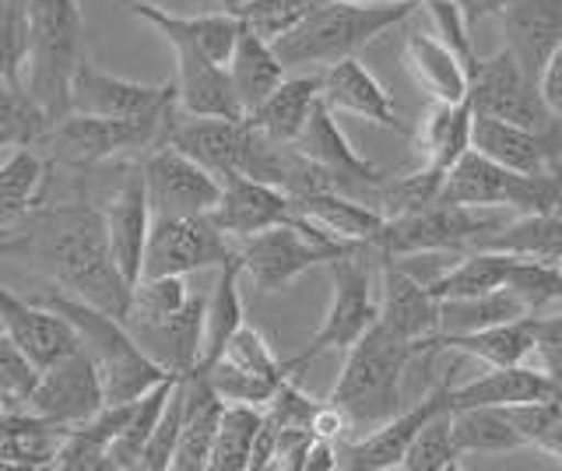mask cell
<instances>
[{
    "label": "cell",
    "mask_w": 562,
    "mask_h": 471,
    "mask_svg": "<svg viewBox=\"0 0 562 471\" xmlns=\"http://www.w3.org/2000/svg\"><path fill=\"white\" fill-rule=\"evenodd\" d=\"M105 405L110 401H105L102 373L85 348H75L70 356L40 370V380H35L32 391V412L64 429H75L88 423V418H95Z\"/></svg>",
    "instance_id": "obj_15"
},
{
    "label": "cell",
    "mask_w": 562,
    "mask_h": 471,
    "mask_svg": "<svg viewBox=\"0 0 562 471\" xmlns=\"http://www.w3.org/2000/svg\"><path fill=\"white\" fill-rule=\"evenodd\" d=\"M321 96L334 113L362 116V120H369V124H376L383 131H394V134L404 131L391 92H386L376 81V75L366 71V64H359L356 57L324 67V92Z\"/></svg>",
    "instance_id": "obj_28"
},
{
    "label": "cell",
    "mask_w": 562,
    "mask_h": 471,
    "mask_svg": "<svg viewBox=\"0 0 562 471\" xmlns=\"http://www.w3.org/2000/svg\"><path fill=\"white\" fill-rule=\"evenodd\" d=\"M32 57V0H0V81L25 85Z\"/></svg>",
    "instance_id": "obj_49"
},
{
    "label": "cell",
    "mask_w": 562,
    "mask_h": 471,
    "mask_svg": "<svg viewBox=\"0 0 562 471\" xmlns=\"http://www.w3.org/2000/svg\"><path fill=\"white\" fill-rule=\"evenodd\" d=\"M404 64L415 75V81L432 96V102H464L471 89L468 64L453 54V49L436 36L426 32H412L404 40Z\"/></svg>",
    "instance_id": "obj_32"
},
{
    "label": "cell",
    "mask_w": 562,
    "mask_h": 471,
    "mask_svg": "<svg viewBox=\"0 0 562 471\" xmlns=\"http://www.w3.org/2000/svg\"><path fill=\"white\" fill-rule=\"evenodd\" d=\"M176 78L162 85H145L102 71L92 57H81L75 75H70V113L92 116H120V120H145L166 116L176 110Z\"/></svg>",
    "instance_id": "obj_13"
},
{
    "label": "cell",
    "mask_w": 562,
    "mask_h": 471,
    "mask_svg": "<svg viewBox=\"0 0 562 471\" xmlns=\"http://www.w3.org/2000/svg\"><path fill=\"white\" fill-rule=\"evenodd\" d=\"M503 412L527 447H538L562 464V401H527V405H509Z\"/></svg>",
    "instance_id": "obj_51"
},
{
    "label": "cell",
    "mask_w": 562,
    "mask_h": 471,
    "mask_svg": "<svg viewBox=\"0 0 562 471\" xmlns=\"http://www.w3.org/2000/svg\"><path fill=\"white\" fill-rule=\"evenodd\" d=\"M450 391H453V377H447L443 383L412 405L408 412L391 415L386 423H380L376 429H369L366 436H348V440L338 444V461L348 471H391L401 468L404 453H408L412 440L418 436V429L429 423L436 412L450 408Z\"/></svg>",
    "instance_id": "obj_16"
},
{
    "label": "cell",
    "mask_w": 562,
    "mask_h": 471,
    "mask_svg": "<svg viewBox=\"0 0 562 471\" xmlns=\"http://www.w3.org/2000/svg\"><path fill=\"white\" fill-rule=\"evenodd\" d=\"M418 4H429V0H418Z\"/></svg>",
    "instance_id": "obj_62"
},
{
    "label": "cell",
    "mask_w": 562,
    "mask_h": 471,
    "mask_svg": "<svg viewBox=\"0 0 562 471\" xmlns=\"http://www.w3.org/2000/svg\"><path fill=\"white\" fill-rule=\"evenodd\" d=\"M183 388H187V412H183L180 444H176L172 453V471H204L211 464V447H215V436L222 426L225 397L211 388L207 373L201 370L183 373Z\"/></svg>",
    "instance_id": "obj_29"
},
{
    "label": "cell",
    "mask_w": 562,
    "mask_h": 471,
    "mask_svg": "<svg viewBox=\"0 0 562 471\" xmlns=\"http://www.w3.org/2000/svg\"><path fill=\"white\" fill-rule=\"evenodd\" d=\"M218 180H222V198L215 204V212H211V218H215L236 243L250 239L257 233H268L274 225H292L303 218L292 194H285V190L274 183L243 177V172H228V177H218Z\"/></svg>",
    "instance_id": "obj_18"
},
{
    "label": "cell",
    "mask_w": 562,
    "mask_h": 471,
    "mask_svg": "<svg viewBox=\"0 0 562 471\" xmlns=\"http://www.w3.org/2000/svg\"><path fill=\"white\" fill-rule=\"evenodd\" d=\"M341 461H338V444L334 440H324V436H316L310 453H306V468L303 471H338Z\"/></svg>",
    "instance_id": "obj_59"
},
{
    "label": "cell",
    "mask_w": 562,
    "mask_h": 471,
    "mask_svg": "<svg viewBox=\"0 0 562 471\" xmlns=\"http://www.w3.org/2000/svg\"><path fill=\"white\" fill-rule=\"evenodd\" d=\"M471 148L527 177H562V134H538L531 127L474 113Z\"/></svg>",
    "instance_id": "obj_20"
},
{
    "label": "cell",
    "mask_w": 562,
    "mask_h": 471,
    "mask_svg": "<svg viewBox=\"0 0 562 471\" xmlns=\"http://www.w3.org/2000/svg\"><path fill=\"white\" fill-rule=\"evenodd\" d=\"M376 260L383 274L380 324L391 327L404 341H412L422 356V345L439 330V306H443V300H436L429 285L412 278L394 257H376Z\"/></svg>",
    "instance_id": "obj_24"
},
{
    "label": "cell",
    "mask_w": 562,
    "mask_h": 471,
    "mask_svg": "<svg viewBox=\"0 0 562 471\" xmlns=\"http://www.w3.org/2000/svg\"><path fill=\"white\" fill-rule=\"evenodd\" d=\"M102 215H105V229H110L116 265L123 274H127V282L137 285L140 271H145V250H148V236H151V222H155L140 162L127 166V177L120 180L110 201L102 204Z\"/></svg>",
    "instance_id": "obj_21"
},
{
    "label": "cell",
    "mask_w": 562,
    "mask_h": 471,
    "mask_svg": "<svg viewBox=\"0 0 562 471\" xmlns=\"http://www.w3.org/2000/svg\"><path fill=\"white\" fill-rule=\"evenodd\" d=\"M67 429L35 412L0 415V468H53Z\"/></svg>",
    "instance_id": "obj_36"
},
{
    "label": "cell",
    "mask_w": 562,
    "mask_h": 471,
    "mask_svg": "<svg viewBox=\"0 0 562 471\" xmlns=\"http://www.w3.org/2000/svg\"><path fill=\"white\" fill-rule=\"evenodd\" d=\"M134 19L148 22L166 43H193L211 60L228 64L236 49V40L243 32V19L233 11H207V14H172L151 0H120Z\"/></svg>",
    "instance_id": "obj_25"
},
{
    "label": "cell",
    "mask_w": 562,
    "mask_h": 471,
    "mask_svg": "<svg viewBox=\"0 0 562 471\" xmlns=\"http://www.w3.org/2000/svg\"><path fill=\"white\" fill-rule=\"evenodd\" d=\"M316 4L321 0H243L233 14H239L254 32L274 43L278 36H285L289 29L303 22Z\"/></svg>",
    "instance_id": "obj_55"
},
{
    "label": "cell",
    "mask_w": 562,
    "mask_h": 471,
    "mask_svg": "<svg viewBox=\"0 0 562 471\" xmlns=\"http://www.w3.org/2000/svg\"><path fill=\"white\" fill-rule=\"evenodd\" d=\"M35 300L64 313V317L75 324L81 348L99 366L102 383H105V401H110V405L137 401L140 394H148L155 383L172 377V370H166L155 356H148V348L134 338V330L127 324L113 317V313L99 310L95 303L78 300V295L57 289L53 282L35 295Z\"/></svg>",
    "instance_id": "obj_3"
},
{
    "label": "cell",
    "mask_w": 562,
    "mask_h": 471,
    "mask_svg": "<svg viewBox=\"0 0 562 471\" xmlns=\"http://www.w3.org/2000/svg\"><path fill=\"white\" fill-rule=\"evenodd\" d=\"M263 423V408L239 405V401H225L222 426L211 447V471H246L254 458V444Z\"/></svg>",
    "instance_id": "obj_45"
},
{
    "label": "cell",
    "mask_w": 562,
    "mask_h": 471,
    "mask_svg": "<svg viewBox=\"0 0 562 471\" xmlns=\"http://www.w3.org/2000/svg\"><path fill=\"white\" fill-rule=\"evenodd\" d=\"M215 4H218L222 11H236V8L243 4V0H215Z\"/></svg>",
    "instance_id": "obj_61"
},
{
    "label": "cell",
    "mask_w": 562,
    "mask_h": 471,
    "mask_svg": "<svg viewBox=\"0 0 562 471\" xmlns=\"http://www.w3.org/2000/svg\"><path fill=\"white\" fill-rule=\"evenodd\" d=\"M183 412H187V388H183V377H180L169 401H166L162 415H158V426L151 433L145 453H140V468L145 471H169L172 468V453H176V444H180V433H183Z\"/></svg>",
    "instance_id": "obj_54"
},
{
    "label": "cell",
    "mask_w": 562,
    "mask_h": 471,
    "mask_svg": "<svg viewBox=\"0 0 562 471\" xmlns=\"http://www.w3.org/2000/svg\"><path fill=\"white\" fill-rule=\"evenodd\" d=\"M369 257L373 250L362 247L356 254L334 257L327 271H330V306L321 330L306 341V348L299 356L285 359L289 373H303L306 366L324 356V352H348L369 327L380 321V303L373 300V268H369Z\"/></svg>",
    "instance_id": "obj_9"
},
{
    "label": "cell",
    "mask_w": 562,
    "mask_h": 471,
    "mask_svg": "<svg viewBox=\"0 0 562 471\" xmlns=\"http://www.w3.org/2000/svg\"><path fill=\"white\" fill-rule=\"evenodd\" d=\"M362 247H369V243H345L334 233H327L324 225L299 218L292 225H274L268 233L239 239V265L257 292L274 295L281 289H289L310 268L330 265L334 257L356 254Z\"/></svg>",
    "instance_id": "obj_7"
},
{
    "label": "cell",
    "mask_w": 562,
    "mask_h": 471,
    "mask_svg": "<svg viewBox=\"0 0 562 471\" xmlns=\"http://www.w3.org/2000/svg\"><path fill=\"white\" fill-rule=\"evenodd\" d=\"M527 401H562V388L531 366H488V373L474 377L450 391V408H509Z\"/></svg>",
    "instance_id": "obj_27"
},
{
    "label": "cell",
    "mask_w": 562,
    "mask_h": 471,
    "mask_svg": "<svg viewBox=\"0 0 562 471\" xmlns=\"http://www.w3.org/2000/svg\"><path fill=\"white\" fill-rule=\"evenodd\" d=\"M228 75H233L236 96L243 102L246 113H254L263 99H268L281 81L289 78L285 60L278 57V49L271 40H263L260 32H254L243 22V32L236 40L233 57H228Z\"/></svg>",
    "instance_id": "obj_35"
},
{
    "label": "cell",
    "mask_w": 562,
    "mask_h": 471,
    "mask_svg": "<svg viewBox=\"0 0 562 471\" xmlns=\"http://www.w3.org/2000/svg\"><path fill=\"white\" fill-rule=\"evenodd\" d=\"M0 324H4V335L22 348L40 370L70 356L75 348H81L78 330L64 313L43 306L40 300H25V295H18L4 282H0Z\"/></svg>",
    "instance_id": "obj_19"
},
{
    "label": "cell",
    "mask_w": 562,
    "mask_h": 471,
    "mask_svg": "<svg viewBox=\"0 0 562 471\" xmlns=\"http://www.w3.org/2000/svg\"><path fill=\"white\" fill-rule=\"evenodd\" d=\"M49 166L40 148H11L0 162V236L18 233L46 204Z\"/></svg>",
    "instance_id": "obj_30"
},
{
    "label": "cell",
    "mask_w": 562,
    "mask_h": 471,
    "mask_svg": "<svg viewBox=\"0 0 562 471\" xmlns=\"http://www.w3.org/2000/svg\"><path fill=\"white\" fill-rule=\"evenodd\" d=\"M535 317L520 295L503 285L496 292L485 295H471V300H443L439 306V330L457 335V330H482L492 324H506V321H524Z\"/></svg>",
    "instance_id": "obj_41"
},
{
    "label": "cell",
    "mask_w": 562,
    "mask_h": 471,
    "mask_svg": "<svg viewBox=\"0 0 562 471\" xmlns=\"http://www.w3.org/2000/svg\"><path fill=\"white\" fill-rule=\"evenodd\" d=\"M453 412V440L461 453H509L527 447L503 408H450Z\"/></svg>",
    "instance_id": "obj_44"
},
{
    "label": "cell",
    "mask_w": 562,
    "mask_h": 471,
    "mask_svg": "<svg viewBox=\"0 0 562 471\" xmlns=\"http://www.w3.org/2000/svg\"><path fill=\"white\" fill-rule=\"evenodd\" d=\"M468 102L479 116H496L538 134H562V120L544 102L541 85L520 71V64L506 46L471 67Z\"/></svg>",
    "instance_id": "obj_11"
},
{
    "label": "cell",
    "mask_w": 562,
    "mask_h": 471,
    "mask_svg": "<svg viewBox=\"0 0 562 471\" xmlns=\"http://www.w3.org/2000/svg\"><path fill=\"white\" fill-rule=\"evenodd\" d=\"M461 447L453 440V412H436L426 426L418 429L408 453H404V471H457L461 468Z\"/></svg>",
    "instance_id": "obj_47"
},
{
    "label": "cell",
    "mask_w": 562,
    "mask_h": 471,
    "mask_svg": "<svg viewBox=\"0 0 562 471\" xmlns=\"http://www.w3.org/2000/svg\"><path fill=\"white\" fill-rule=\"evenodd\" d=\"M18 239H22L18 257L35 260L53 285L127 321L134 285L113 257L102 204H95L92 198L43 204L18 229Z\"/></svg>",
    "instance_id": "obj_1"
},
{
    "label": "cell",
    "mask_w": 562,
    "mask_h": 471,
    "mask_svg": "<svg viewBox=\"0 0 562 471\" xmlns=\"http://www.w3.org/2000/svg\"><path fill=\"white\" fill-rule=\"evenodd\" d=\"M299 215L324 225L327 233H334L345 243H369L383 225V215L376 208H369L359 198H348L341 190H324V194H310V198H292Z\"/></svg>",
    "instance_id": "obj_39"
},
{
    "label": "cell",
    "mask_w": 562,
    "mask_h": 471,
    "mask_svg": "<svg viewBox=\"0 0 562 471\" xmlns=\"http://www.w3.org/2000/svg\"><path fill=\"white\" fill-rule=\"evenodd\" d=\"M506 225L496 215H479V208L436 201L426 212L386 218L380 233L369 239L373 257H418V254H468Z\"/></svg>",
    "instance_id": "obj_8"
},
{
    "label": "cell",
    "mask_w": 562,
    "mask_h": 471,
    "mask_svg": "<svg viewBox=\"0 0 562 471\" xmlns=\"http://www.w3.org/2000/svg\"><path fill=\"white\" fill-rule=\"evenodd\" d=\"M53 116L25 85L0 81V148H35Z\"/></svg>",
    "instance_id": "obj_46"
},
{
    "label": "cell",
    "mask_w": 562,
    "mask_h": 471,
    "mask_svg": "<svg viewBox=\"0 0 562 471\" xmlns=\"http://www.w3.org/2000/svg\"><path fill=\"white\" fill-rule=\"evenodd\" d=\"M439 201L479 208V212H496V208H514L517 215L544 212L562 201V177H527V172L506 169L471 148L447 172Z\"/></svg>",
    "instance_id": "obj_10"
},
{
    "label": "cell",
    "mask_w": 562,
    "mask_h": 471,
    "mask_svg": "<svg viewBox=\"0 0 562 471\" xmlns=\"http://www.w3.org/2000/svg\"><path fill=\"white\" fill-rule=\"evenodd\" d=\"M443 352L471 356L485 366H520L524 359L535 356V317L492 324L482 330H457V335L436 330V335L422 345V356H429V362Z\"/></svg>",
    "instance_id": "obj_26"
},
{
    "label": "cell",
    "mask_w": 562,
    "mask_h": 471,
    "mask_svg": "<svg viewBox=\"0 0 562 471\" xmlns=\"http://www.w3.org/2000/svg\"><path fill=\"white\" fill-rule=\"evenodd\" d=\"M239 278H243L239 257H233L228 265L218 268V282L207 295V313H204V352H201V362L193 366V370H207L211 362H218L228 338H233L236 330L246 324L243 321V300H239Z\"/></svg>",
    "instance_id": "obj_40"
},
{
    "label": "cell",
    "mask_w": 562,
    "mask_h": 471,
    "mask_svg": "<svg viewBox=\"0 0 562 471\" xmlns=\"http://www.w3.org/2000/svg\"><path fill=\"white\" fill-rule=\"evenodd\" d=\"M418 0H321L303 22L274 40L278 57L289 71L295 67H324L356 57L383 32L408 22Z\"/></svg>",
    "instance_id": "obj_2"
},
{
    "label": "cell",
    "mask_w": 562,
    "mask_h": 471,
    "mask_svg": "<svg viewBox=\"0 0 562 471\" xmlns=\"http://www.w3.org/2000/svg\"><path fill=\"white\" fill-rule=\"evenodd\" d=\"M535 359L538 370H544L562 388V313L535 317Z\"/></svg>",
    "instance_id": "obj_57"
},
{
    "label": "cell",
    "mask_w": 562,
    "mask_h": 471,
    "mask_svg": "<svg viewBox=\"0 0 562 471\" xmlns=\"http://www.w3.org/2000/svg\"><path fill=\"white\" fill-rule=\"evenodd\" d=\"M514 265H517V254L479 247V250H468L457 265H450L443 274H436L426 285L436 300H471V295L503 289Z\"/></svg>",
    "instance_id": "obj_37"
},
{
    "label": "cell",
    "mask_w": 562,
    "mask_h": 471,
    "mask_svg": "<svg viewBox=\"0 0 562 471\" xmlns=\"http://www.w3.org/2000/svg\"><path fill=\"white\" fill-rule=\"evenodd\" d=\"M180 106L166 116H145V120H120V116H92V113H67L53 120L49 131L40 137L43 155L57 166L70 169H92L131 152H151L166 145L169 127Z\"/></svg>",
    "instance_id": "obj_6"
},
{
    "label": "cell",
    "mask_w": 562,
    "mask_h": 471,
    "mask_svg": "<svg viewBox=\"0 0 562 471\" xmlns=\"http://www.w3.org/2000/svg\"><path fill=\"white\" fill-rule=\"evenodd\" d=\"M422 8L429 11L432 32L468 64V75H471V67L479 64V57H474V49H471V25L464 19V11L457 8V0H429V4H422Z\"/></svg>",
    "instance_id": "obj_56"
},
{
    "label": "cell",
    "mask_w": 562,
    "mask_h": 471,
    "mask_svg": "<svg viewBox=\"0 0 562 471\" xmlns=\"http://www.w3.org/2000/svg\"><path fill=\"white\" fill-rule=\"evenodd\" d=\"M418 348L380 321L348 348L345 370L327 401H334L356 429H376L401 412V383Z\"/></svg>",
    "instance_id": "obj_4"
},
{
    "label": "cell",
    "mask_w": 562,
    "mask_h": 471,
    "mask_svg": "<svg viewBox=\"0 0 562 471\" xmlns=\"http://www.w3.org/2000/svg\"><path fill=\"white\" fill-rule=\"evenodd\" d=\"M541 96L544 102L552 106V113L562 120V46L555 49V57L549 60V67H544V75H541Z\"/></svg>",
    "instance_id": "obj_58"
},
{
    "label": "cell",
    "mask_w": 562,
    "mask_h": 471,
    "mask_svg": "<svg viewBox=\"0 0 562 471\" xmlns=\"http://www.w3.org/2000/svg\"><path fill=\"white\" fill-rule=\"evenodd\" d=\"M506 49L527 78L541 81L562 46V0H509L499 14Z\"/></svg>",
    "instance_id": "obj_23"
},
{
    "label": "cell",
    "mask_w": 562,
    "mask_h": 471,
    "mask_svg": "<svg viewBox=\"0 0 562 471\" xmlns=\"http://www.w3.org/2000/svg\"><path fill=\"white\" fill-rule=\"evenodd\" d=\"M447 172H439L432 166H418L415 172H404V177H391L376 183L373 194L366 198L369 208L386 218H404V215H415V212H426L429 204L439 201V190H443Z\"/></svg>",
    "instance_id": "obj_42"
},
{
    "label": "cell",
    "mask_w": 562,
    "mask_h": 471,
    "mask_svg": "<svg viewBox=\"0 0 562 471\" xmlns=\"http://www.w3.org/2000/svg\"><path fill=\"white\" fill-rule=\"evenodd\" d=\"M506 285L520 295L535 317L549 306H562V265H555V260L517 257V265H514V271H509Z\"/></svg>",
    "instance_id": "obj_52"
},
{
    "label": "cell",
    "mask_w": 562,
    "mask_h": 471,
    "mask_svg": "<svg viewBox=\"0 0 562 471\" xmlns=\"http://www.w3.org/2000/svg\"><path fill=\"white\" fill-rule=\"evenodd\" d=\"M176 54V102L187 116H246L228 64L211 60L193 43H169Z\"/></svg>",
    "instance_id": "obj_22"
},
{
    "label": "cell",
    "mask_w": 562,
    "mask_h": 471,
    "mask_svg": "<svg viewBox=\"0 0 562 471\" xmlns=\"http://www.w3.org/2000/svg\"><path fill=\"white\" fill-rule=\"evenodd\" d=\"M88 54L81 0H32V57L25 89L53 120L70 113V75Z\"/></svg>",
    "instance_id": "obj_5"
},
{
    "label": "cell",
    "mask_w": 562,
    "mask_h": 471,
    "mask_svg": "<svg viewBox=\"0 0 562 471\" xmlns=\"http://www.w3.org/2000/svg\"><path fill=\"white\" fill-rule=\"evenodd\" d=\"M321 92H324V71L285 78L254 113H246V120H250L257 131L268 134L271 142L292 145L295 137L303 134Z\"/></svg>",
    "instance_id": "obj_34"
},
{
    "label": "cell",
    "mask_w": 562,
    "mask_h": 471,
    "mask_svg": "<svg viewBox=\"0 0 562 471\" xmlns=\"http://www.w3.org/2000/svg\"><path fill=\"white\" fill-rule=\"evenodd\" d=\"M183 373H172L166 377L162 383H155V388L148 394H140L134 401V408H131V418H127V426L120 429V436L113 440L110 447V468H140V453H145L148 440H151V433L158 426V415H162L166 408V401L176 388V380H180Z\"/></svg>",
    "instance_id": "obj_43"
},
{
    "label": "cell",
    "mask_w": 562,
    "mask_h": 471,
    "mask_svg": "<svg viewBox=\"0 0 562 471\" xmlns=\"http://www.w3.org/2000/svg\"><path fill=\"white\" fill-rule=\"evenodd\" d=\"M482 247L562 265V201L544 208V212H527V215H517L514 222L499 225Z\"/></svg>",
    "instance_id": "obj_38"
},
{
    "label": "cell",
    "mask_w": 562,
    "mask_h": 471,
    "mask_svg": "<svg viewBox=\"0 0 562 471\" xmlns=\"http://www.w3.org/2000/svg\"><path fill=\"white\" fill-rule=\"evenodd\" d=\"M218 362L236 366V370L250 373V377H257L263 383H274V388H281L285 380H292L285 359H278L274 348L268 345V338H263L260 330L250 327V324H243L236 335L228 338V345H225V352L218 356ZM211 366H215V362H211Z\"/></svg>",
    "instance_id": "obj_50"
},
{
    "label": "cell",
    "mask_w": 562,
    "mask_h": 471,
    "mask_svg": "<svg viewBox=\"0 0 562 471\" xmlns=\"http://www.w3.org/2000/svg\"><path fill=\"white\" fill-rule=\"evenodd\" d=\"M35 380H40V366L0 330V415L32 412Z\"/></svg>",
    "instance_id": "obj_53"
},
{
    "label": "cell",
    "mask_w": 562,
    "mask_h": 471,
    "mask_svg": "<svg viewBox=\"0 0 562 471\" xmlns=\"http://www.w3.org/2000/svg\"><path fill=\"white\" fill-rule=\"evenodd\" d=\"M233 257H239V243L211 215H155L140 278L218 271Z\"/></svg>",
    "instance_id": "obj_12"
},
{
    "label": "cell",
    "mask_w": 562,
    "mask_h": 471,
    "mask_svg": "<svg viewBox=\"0 0 562 471\" xmlns=\"http://www.w3.org/2000/svg\"><path fill=\"white\" fill-rule=\"evenodd\" d=\"M292 145L321 169H327L330 177L338 180L341 194H348V198L366 201L376 190V183L386 180V172L380 166L362 159V155L351 148V142L341 134L338 120H334V110L324 102V96L316 99V106H313V113L306 120L303 134H299Z\"/></svg>",
    "instance_id": "obj_17"
},
{
    "label": "cell",
    "mask_w": 562,
    "mask_h": 471,
    "mask_svg": "<svg viewBox=\"0 0 562 471\" xmlns=\"http://www.w3.org/2000/svg\"><path fill=\"white\" fill-rule=\"evenodd\" d=\"M155 215H211L222 198V180L176 145H158L140 159Z\"/></svg>",
    "instance_id": "obj_14"
},
{
    "label": "cell",
    "mask_w": 562,
    "mask_h": 471,
    "mask_svg": "<svg viewBox=\"0 0 562 471\" xmlns=\"http://www.w3.org/2000/svg\"><path fill=\"white\" fill-rule=\"evenodd\" d=\"M204 313H207V300L198 292H190L183 310H176L172 317L158 321L151 327H137L134 338L145 345L148 356H155L166 370L190 373L204 352Z\"/></svg>",
    "instance_id": "obj_31"
},
{
    "label": "cell",
    "mask_w": 562,
    "mask_h": 471,
    "mask_svg": "<svg viewBox=\"0 0 562 471\" xmlns=\"http://www.w3.org/2000/svg\"><path fill=\"white\" fill-rule=\"evenodd\" d=\"M509 4V0H457V8L464 11L468 25H482L485 19H492V14H503V8Z\"/></svg>",
    "instance_id": "obj_60"
},
{
    "label": "cell",
    "mask_w": 562,
    "mask_h": 471,
    "mask_svg": "<svg viewBox=\"0 0 562 471\" xmlns=\"http://www.w3.org/2000/svg\"><path fill=\"white\" fill-rule=\"evenodd\" d=\"M190 300V285L187 274H155V278H140L134 285V300L127 310V324L131 330L137 327H151L158 321L172 317L176 310H183Z\"/></svg>",
    "instance_id": "obj_48"
},
{
    "label": "cell",
    "mask_w": 562,
    "mask_h": 471,
    "mask_svg": "<svg viewBox=\"0 0 562 471\" xmlns=\"http://www.w3.org/2000/svg\"><path fill=\"white\" fill-rule=\"evenodd\" d=\"M471 127H474V110L468 99L436 102L415 131L418 162L439 172H450L471 152Z\"/></svg>",
    "instance_id": "obj_33"
}]
</instances>
